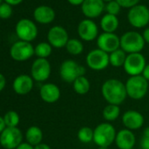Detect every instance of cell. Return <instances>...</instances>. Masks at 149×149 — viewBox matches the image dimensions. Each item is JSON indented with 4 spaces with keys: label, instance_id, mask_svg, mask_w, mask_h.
Instances as JSON below:
<instances>
[{
    "label": "cell",
    "instance_id": "obj_10",
    "mask_svg": "<svg viewBox=\"0 0 149 149\" xmlns=\"http://www.w3.org/2000/svg\"><path fill=\"white\" fill-rule=\"evenodd\" d=\"M16 33L18 37L26 42H31L36 39L38 35V28L36 25L30 19H22L16 25Z\"/></svg>",
    "mask_w": 149,
    "mask_h": 149
},
{
    "label": "cell",
    "instance_id": "obj_26",
    "mask_svg": "<svg viewBox=\"0 0 149 149\" xmlns=\"http://www.w3.org/2000/svg\"><path fill=\"white\" fill-rule=\"evenodd\" d=\"M120 114V108L118 105L108 104L103 111V117L108 122L115 121Z\"/></svg>",
    "mask_w": 149,
    "mask_h": 149
},
{
    "label": "cell",
    "instance_id": "obj_13",
    "mask_svg": "<svg viewBox=\"0 0 149 149\" xmlns=\"http://www.w3.org/2000/svg\"><path fill=\"white\" fill-rule=\"evenodd\" d=\"M97 44L99 49L111 54L120 48V38L114 33H103L97 37Z\"/></svg>",
    "mask_w": 149,
    "mask_h": 149
},
{
    "label": "cell",
    "instance_id": "obj_17",
    "mask_svg": "<svg viewBox=\"0 0 149 149\" xmlns=\"http://www.w3.org/2000/svg\"><path fill=\"white\" fill-rule=\"evenodd\" d=\"M13 88L18 95H27L33 88V79L28 74H19L14 79Z\"/></svg>",
    "mask_w": 149,
    "mask_h": 149
},
{
    "label": "cell",
    "instance_id": "obj_6",
    "mask_svg": "<svg viewBox=\"0 0 149 149\" xmlns=\"http://www.w3.org/2000/svg\"><path fill=\"white\" fill-rule=\"evenodd\" d=\"M146 65V63L144 55L140 53H134L127 54L123 67L125 73L130 77H136L141 76Z\"/></svg>",
    "mask_w": 149,
    "mask_h": 149
},
{
    "label": "cell",
    "instance_id": "obj_27",
    "mask_svg": "<svg viewBox=\"0 0 149 149\" xmlns=\"http://www.w3.org/2000/svg\"><path fill=\"white\" fill-rule=\"evenodd\" d=\"M65 47L68 53L72 55H78L84 51V45L77 39H69Z\"/></svg>",
    "mask_w": 149,
    "mask_h": 149
},
{
    "label": "cell",
    "instance_id": "obj_42",
    "mask_svg": "<svg viewBox=\"0 0 149 149\" xmlns=\"http://www.w3.org/2000/svg\"><path fill=\"white\" fill-rule=\"evenodd\" d=\"M6 3L9 4L10 6H17L19 4H20L23 0H5Z\"/></svg>",
    "mask_w": 149,
    "mask_h": 149
},
{
    "label": "cell",
    "instance_id": "obj_44",
    "mask_svg": "<svg viewBox=\"0 0 149 149\" xmlns=\"http://www.w3.org/2000/svg\"><path fill=\"white\" fill-rule=\"evenodd\" d=\"M111 1H113V0H104V2H107V3H109Z\"/></svg>",
    "mask_w": 149,
    "mask_h": 149
},
{
    "label": "cell",
    "instance_id": "obj_12",
    "mask_svg": "<svg viewBox=\"0 0 149 149\" xmlns=\"http://www.w3.org/2000/svg\"><path fill=\"white\" fill-rule=\"evenodd\" d=\"M51 74V65L47 59L37 58L31 68V77L37 82L47 81Z\"/></svg>",
    "mask_w": 149,
    "mask_h": 149
},
{
    "label": "cell",
    "instance_id": "obj_18",
    "mask_svg": "<svg viewBox=\"0 0 149 149\" xmlns=\"http://www.w3.org/2000/svg\"><path fill=\"white\" fill-rule=\"evenodd\" d=\"M122 122L124 125L126 127V129L131 131L138 130L144 124V117L140 112L130 110L123 114Z\"/></svg>",
    "mask_w": 149,
    "mask_h": 149
},
{
    "label": "cell",
    "instance_id": "obj_4",
    "mask_svg": "<svg viewBox=\"0 0 149 149\" xmlns=\"http://www.w3.org/2000/svg\"><path fill=\"white\" fill-rule=\"evenodd\" d=\"M144 47L145 40L143 36L138 32H126L120 38V48L128 54L140 53Z\"/></svg>",
    "mask_w": 149,
    "mask_h": 149
},
{
    "label": "cell",
    "instance_id": "obj_34",
    "mask_svg": "<svg viewBox=\"0 0 149 149\" xmlns=\"http://www.w3.org/2000/svg\"><path fill=\"white\" fill-rule=\"evenodd\" d=\"M142 149H149V127H146L143 132V136L140 140Z\"/></svg>",
    "mask_w": 149,
    "mask_h": 149
},
{
    "label": "cell",
    "instance_id": "obj_2",
    "mask_svg": "<svg viewBox=\"0 0 149 149\" xmlns=\"http://www.w3.org/2000/svg\"><path fill=\"white\" fill-rule=\"evenodd\" d=\"M85 73V68L74 60H66L61 64L60 67L61 78L68 84H73L78 77H84Z\"/></svg>",
    "mask_w": 149,
    "mask_h": 149
},
{
    "label": "cell",
    "instance_id": "obj_32",
    "mask_svg": "<svg viewBox=\"0 0 149 149\" xmlns=\"http://www.w3.org/2000/svg\"><path fill=\"white\" fill-rule=\"evenodd\" d=\"M120 6L118 5V3L116 1V0H113V1H111L109 3H107V5L105 6V11L107 12L108 14H111V15H115L117 16L119 12H120Z\"/></svg>",
    "mask_w": 149,
    "mask_h": 149
},
{
    "label": "cell",
    "instance_id": "obj_46",
    "mask_svg": "<svg viewBox=\"0 0 149 149\" xmlns=\"http://www.w3.org/2000/svg\"><path fill=\"white\" fill-rule=\"evenodd\" d=\"M132 149H134V148H132Z\"/></svg>",
    "mask_w": 149,
    "mask_h": 149
},
{
    "label": "cell",
    "instance_id": "obj_31",
    "mask_svg": "<svg viewBox=\"0 0 149 149\" xmlns=\"http://www.w3.org/2000/svg\"><path fill=\"white\" fill-rule=\"evenodd\" d=\"M13 14V8L7 3H3L0 5V19H7Z\"/></svg>",
    "mask_w": 149,
    "mask_h": 149
},
{
    "label": "cell",
    "instance_id": "obj_15",
    "mask_svg": "<svg viewBox=\"0 0 149 149\" xmlns=\"http://www.w3.org/2000/svg\"><path fill=\"white\" fill-rule=\"evenodd\" d=\"M77 32L80 38L85 41H91L98 37V27L97 24L90 19H84L79 23Z\"/></svg>",
    "mask_w": 149,
    "mask_h": 149
},
{
    "label": "cell",
    "instance_id": "obj_41",
    "mask_svg": "<svg viewBox=\"0 0 149 149\" xmlns=\"http://www.w3.org/2000/svg\"><path fill=\"white\" fill-rule=\"evenodd\" d=\"M34 149H51V147L47 145V144H45V143H40L37 146H34Z\"/></svg>",
    "mask_w": 149,
    "mask_h": 149
},
{
    "label": "cell",
    "instance_id": "obj_11",
    "mask_svg": "<svg viewBox=\"0 0 149 149\" xmlns=\"http://www.w3.org/2000/svg\"><path fill=\"white\" fill-rule=\"evenodd\" d=\"M34 54V47L30 42L19 40L15 42L10 49L11 57L17 61L29 60Z\"/></svg>",
    "mask_w": 149,
    "mask_h": 149
},
{
    "label": "cell",
    "instance_id": "obj_5",
    "mask_svg": "<svg viewBox=\"0 0 149 149\" xmlns=\"http://www.w3.org/2000/svg\"><path fill=\"white\" fill-rule=\"evenodd\" d=\"M125 84L127 96L134 100L142 99L148 91V81L142 76L131 77Z\"/></svg>",
    "mask_w": 149,
    "mask_h": 149
},
{
    "label": "cell",
    "instance_id": "obj_23",
    "mask_svg": "<svg viewBox=\"0 0 149 149\" xmlns=\"http://www.w3.org/2000/svg\"><path fill=\"white\" fill-rule=\"evenodd\" d=\"M43 139V132L41 129L36 125L30 126L26 132V142L30 145L35 146L41 143Z\"/></svg>",
    "mask_w": 149,
    "mask_h": 149
},
{
    "label": "cell",
    "instance_id": "obj_9",
    "mask_svg": "<svg viewBox=\"0 0 149 149\" xmlns=\"http://www.w3.org/2000/svg\"><path fill=\"white\" fill-rule=\"evenodd\" d=\"M86 63L88 67L93 70H104L110 64L109 54L97 48L91 50L86 56Z\"/></svg>",
    "mask_w": 149,
    "mask_h": 149
},
{
    "label": "cell",
    "instance_id": "obj_16",
    "mask_svg": "<svg viewBox=\"0 0 149 149\" xmlns=\"http://www.w3.org/2000/svg\"><path fill=\"white\" fill-rule=\"evenodd\" d=\"M82 12L89 19L97 18L105 9L104 0H84L81 6Z\"/></svg>",
    "mask_w": 149,
    "mask_h": 149
},
{
    "label": "cell",
    "instance_id": "obj_1",
    "mask_svg": "<svg viewBox=\"0 0 149 149\" xmlns=\"http://www.w3.org/2000/svg\"><path fill=\"white\" fill-rule=\"evenodd\" d=\"M102 95L109 104L119 105L127 97L125 84L118 79H108L102 85Z\"/></svg>",
    "mask_w": 149,
    "mask_h": 149
},
{
    "label": "cell",
    "instance_id": "obj_38",
    "mask_svg": "<svg viewBox=\"0 0 149 149\" xmlns=\"http://www.w3.org/2000/svg\"><path fill=\"white\" fill-rule=\"evenodd\" d=\"M68 2L72 6H82V4L84 2V0H68Z\"/></svg>",
    "mask_w": 149,
    "mask_h": 149
},
{
    "label": "cell",
    "instance_id": "obj_37",
    "mask_svg": "<svg viewBox=\"0 0 149 149\" xmlns=\"http://www.w3.org/2000/svg\"><path fill=\"white\" fill-rule=\"evenodd\" d=\"M141 76H142L146 81L149 82V64H146V67H145V68H144V70H143V73H142Z\"/></svg>",
    "mask_w": 149,
    "mask_h": 149
},
{
    "label": "cell",
    "instance_id": "obj_8",
    "mask_svg": "<svg viewBox=\"0 0 149 149\" xmlns=\"http://www.w3.org/2000/svg\"><path fill=\"white\" fill-rule=\"evenodd\" d=\"M22 140L23 134L18 127H6L0 134V145L5 149H16Z\"/></svg>",
    "mask_w": 149,
    "mask_h": 149
},
{
    "label": "cell",
    "instance_id": "obj_45",
    "mask_svg": "<svg viewBox=\"0 0 149 149\" xmlns=\"http://www.w3.org/2000/svg\"><path fill=\"white\" fill-rule=\"evenodd\" d=\"M2 4V0H0V5H1Z\"/></svg>",
    "mask_w": 149,
    "mask_h": 149
},
{
    "label": "cell",
    "instance_id": "obj_43",
    "mask_svg": "<svg viewBox=\"0 0 149 149\" xmlns=\"http://www.w3.org/2000/svg\"><path fill=\"white\" fill-rule=\"evenodd\" d=\"M98 149H109L108 147H104V146H99Z\"/></svg>",
    "mask_w": 149,
    "mask_h": 149
},
{
    "label": "cell",
    "instance_id": "obj_25",
    "mask_svg": "<svg viewBox=\"0 0 149 149\" xmlns=\"http://www.w3.org/2000/svg\"><path fill=\"white\" fill-rule=\"evenodd\" d=\"M126 53L122 50L121 48H118V50L111 53L109 54V59H110V64L115 68H119L123 67L126 59Z\"/></svg>",
    "mask_w": 149,
    "mask_h": 149
},
{
    "label": "cell",
    "instance_id": "obj_40",
    "mask_svg": "<svg viewBox=\"0 0 149 149\" xmlns=\"http://www.w3.org/2000/svg\"><path fill=\"white\" fill-rule=\"evenodd\" d=\"M6 128V123H5V120H4V118L0 116V134L3 132V131Z\"/></svg>",
    "mask_w": 149,
    "mask_h": 149
},
{
    "label": "cell",
    "instance_id": "obj_28",
    "mask_svg": "<svg viewBox=\"0 0 149 149\" xmlns=\"http://www.w3.org/2000/svg\"><path fill=\"white\" fill-rule=\"evenodd\" d=\"M52 54V46L47 42H40L34 47V54L38 58L47 59Z\"/></svg>",
    "mask_w": 149,
    "mask_h": 149
},
{
    "label": "cell",
    "instance_id": "obj_29",
    "mask_svg": "<svg viewBox=\"0 0 149 149\" xmlns=\"http://www.w3.org/2000/svg\"><path fill=\"white\" fill-rule=\"evenodd\" d=\"M3 118L6 127H17L18 125L19 124V115L15 111H7Z\"/></svg>",
    "mask_w": 149,
    "mask_h": 149
},
{
    "label": "cell",
    "instance_id": "obj_36",
    "mask_svg": "<svg viewBox=\"0 0 149 149\" xmlns=\"http://www.w3.org/2000/svg\"><path fill=\"white\" fill-rule=\"evenodd\" d=\"M16 149H34V146L27 142H22Z\"/></svg>",
    "mask_w": 149,
    "mask_h": 149
},
{
    "label": "cell",
    "instance_id": "obj_39",
    "mask_svg": "<svg viewBox=\"0 0 149 149\" xmlns=\"http://www.w3.org/2000/svg\"><path fill=\"white\" fill-rule=\"evenodd\" d=\"M142 36H143V39H144L145 42H146V43L149 44V27L146 28V29H145V31L143 32Z\"/></svg>",
    "mask_w": 149,
    "mask_h": 149
},
{
    "label": "cell",
    "instance_id": "obj_14",
    "mask_svg": "<svg viewBox=\"0 0 149 149\" xmlns=\"http://www.w3.org/2000/svg\"><path fill=\"white\" fill-rule=\"evenodd\" d=\"M68 40V32L64 27L61 26H53L47 33L48 43L55 48H61L66 47Z\"/></svg>",
    "mask_w": 149,
    "mask_h": 149
},
{
    "label": "cell",
    "instance_id": "obj_30",
    "mask_svg": "<svg viewBox=\"0 0 149 149\" xmlns=\"http://www.w3.org/2000/svg\"><path fill=\"white\" fill-rule=\"evenodd\" d=\"M77 137L82 143H90L93 141L94 130H92L89 126H84L78 131Z\"/></svg>",
    "mask_w": 149,
    "mask_h": 149
},
{
    "label": "cell",
    "instance_id": "obj_21",
    "mask_svg": "<svg viewBox=\"0 0 149 149\" xmlns=\"http://www.w3.org/2000/svg\"><path fill=\"white\" fill-rule=\"evenodd\" d=\"M33 17L35 20L40 24H49L54 21L55 18V13L51 7L41 6L34 10Z\"/></svg>",
    "mask_w": 149,
    "mask_h": 149
},
{
    "label": "cell",
    "instance_id": "obj_35",
    "mask_svg": "<svg viewBox=\"0 0 149 149\" xmlns=\"http://www.w3.org/2000/svg\"><path fill=\"white\" fill-rule=\"evenodd\" d=\"M6 85V79L3 74L0 73V92H1Z\"/></svg>",
    "mask_w": 149,
    "mask_h": 149
},
{
    "label": "cell",
    "instance_id": "obj_24",
    "mask_svg": "<svg viewBox=\"0 0 149 149\" xmlns=\"http://www.w3.org/2000/svg\"><path fill=\"white\" fill-rule=\"evenodd\" d=\"M73 89L78 95H85L90 91L91 84L90 81L84 77H78L73 83Z\"/></svg>",
    "mask_w": 149,
    "mask_h": 149
},
{
    "label": "cell",
    "instance_id": "obj_7",
    "mask_svg": "<svg viewBox=\"0 0 149 149\" xmlns=\"http://www.w3.org/2000/svg\"><path fill=\"white\" fill-rule=\"evenodd\" d=\"M127 19L131 26L136 28H142L149 23V9L144 5H137L130 9Z\"/></svg>",
    "mask_w": 149,
    "mask_h": 149
},
{
    "label": "cell",
    "instance_id": "obj_3",
    "mask_svg": "<svg viewBox=\"0 0 149 149\" xmlns=\"http://www.w3.org/2000/svg\"><path fill=\"white\" fill-rule=\"evenodd\" d=\"M116 130L110 123H101L94 129L93 141L99 146L109 147L116 139Z\"/></svg>",
    "mask_w": 149,
    "mask_h": 149
},
{
    "label": "cell",
    "instance_id": "obj_22",
    "mask_svg": "<svg viewBox=\"0 0 149 149\" xmlns=\"http://www.w3.org/2000/svg\"><path fill=\"white\" fill-rule=\"evenodd\" d=\"M119 25V21L117 16L111 14H105L100 21L101 28L104 33H114Z\"/></svg>",
    "mask_w": 149,
    "mask_h": 149
},
{
    "label": "cell",
    "instance_id": "obj_20",
    "mask_svg": "<svg viewBox=\"0 0 149 149\" xmlns=\"http://www.w3.org/2000/svg\"><path fill=\"white\" fill-rule=\"evenodd\" d=\"M136 142L135 135L131 130L122 129L117 132L115 143L119 149H132Z\"/></svg>",
    "mask_w": 149,
    "mask_h": 149
},
{
    "label": "cell",
    "instance_id": "obj_33",
    "mask_svg": "<svg viewBox=\"0 0 149 149\" xmlns=\"http://www.w3.org/2000/svg\"><path fill=\"white\" fill-rule=\"evenodd\" d=\"M120 6V7L123 8H132L139 5V0H116Z\"/></svg>",
    "mask_w": 149,
    "mask_h": 149
},
{
    "label": "cell",
    "instance_id": "obj_19",
    "mask_svg": "<svg viewBox=\"0 0 149 149\" xmlns=\"http://www.w3.org/2000/svg\"><path fill=\"white\" fill-rule=\"evenodd\" d=\"M40 96L44 102L47 104H54L59 100L61 97V91L54 84H45L40 87Z\"/></svg>",
    "mask_w": 149,
    "mask_h": 149
}]
</instances>
